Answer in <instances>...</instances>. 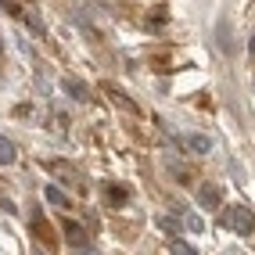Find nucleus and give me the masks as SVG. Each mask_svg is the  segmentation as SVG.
<instances>
[{"label": "nucleus", "instance_id": "1", "mask_svg": "<svg viewBox=\"0 0 255 255\" xmlns=\"http://www.w3.org/2000/svg\"><path fill=\"white\" fill-rule=\"evenodd\" d=\"M227 223H230L237 234H252V230H255V212L245 209V205H234V209H227Z\"/></svg>", "mask_w": 255, "mask_h": 255}, {"label": "nucleus", "instance_id": "2", "mask_svg": "<svg viewBox=\"0 0 255 255\" xmlns=\"http://www.w3.org/2000/svg\"><path fill=\"white\" fill-rule=\"evenodd\" d=\"M65 234H69V241H72V248H79V252H83V248L90 245V241H87V230H83L79 223H65Z\"/></svg>", "mask_w": 255, "mask_h": 255}, {"label": "nucleus", "instance_id": "3", "mask_svg": "<svg viewBox=\"0 0 255 255\" xmlns=\"http://www.w3.org/2000/svg\"><path fill=\"white\" fill-rule=\"evenodd\" d=\"M65 94H72L76 101H90V90H87V83H79V79H65Z\"/></svg>", "mask_w": 255, "mask_h": 255}, {"label": "nucleus", "instance_id": "4", "mask_svg": "<svg viewBox=\"0 0 255 255\" xmlns=\"http://www.w3.org/2000/svg\"><path fill=\"white\" fill-rule=\"evenodd\" d=\"M14 158H18V151H14V144L4 137V133H0V165H11Z\"/></svg>", "mask_w": 255, "mask_h": 255}, {"label": "nucleus", "instance_id": "5", "mask_svg": "<svg viewBox=\"0 0 255 255\" xmlns=\"http://www.w3.org/2000/svg\"><path fill=\"white\" fill-rule=\"evenodd\" d=\"M216 36H219V50H223V54H234V43H230V25H227V22H219V25H216Z\"/></svg>", "mask_w": 255, "mask_h": 255}, {"label": "nucleus", "instance_id": "6", "mask_svg": "<svg viewBox=\"0 0 255 255\" xmlns=\"http://www.w3.org/2000/svg\"><path fill=\"white\" fill-rule=\"evenodd\" d=\"M187 144H191V151H198V155H209V151H212V140L209 137H191Z\"/></svg>", "mask_w": 255, "mask_h": 255}, {"label": "nucleus", "instance_id": "7", "mask_svg": "<svg viewBox=\"0 0 255 255\" xmlns=\"http://www.w3.org/2000/svg\"><path fill=\"white\" fill-rule=\"evenodd\" d=\"M201 205L216 209V205H219V191H212V187H201Z\"/></svg>", "mask_w": 255, "mask_h": 255}, {"label": "nucleus", "instance_id": "8", "mask_svg": "<svg viewBox=\"0 0 255 255\" xmlns=\"http://www.w3.org/2000/svg\"><path fill=\"white\" fill-rule=\"evenodd\" d=\"M47 201L50 205H65V194L58 191V187H47Z\"/></svg>", "mask_w": 255, "mask_h": 255}, {"label": "nucleus", "instance_id": "9", "mask_svg": "<svg viewBox=\"0 0 255 255\" xmlns=\"http://www.w3.org/2000/svg\"><path fill=\"white\" fill-rule=\"evenodd\" d=\"M173 255H198L191 245H183V241H173Z\"/></svg>", "mask_w": 255, "mask_h": 255}, {"label": "nucleus", "instance_id": "10", "mask_svg": "<svg viewBox=\"0 0 255 255\" xmlns=\"http://www.w3.org/2000/svg\"><path fill=\"white\" fill-rule=\"evenodd\" d=\"M248 50H252V54H255V36H252V43H248Z\"/></svg>", "mask_w": 255, "mask_h": 255}]
</instances>
